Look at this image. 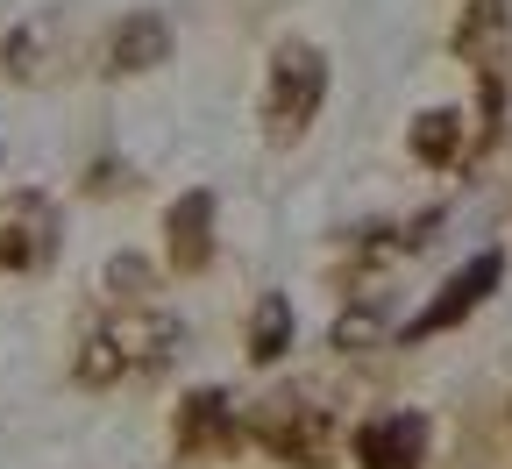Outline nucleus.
<instances>
[{
	"label": "nucleus",
	"instance_id": "obj_1",
	"mask_svg": "<svg viewBox=\"0 0 512 469\" xmlns=\"http://www.w3.org/2000/svg\"><path fill=\"white\" fill-rule=\"evenodd\" d=\"M171 349H178V320H164V313H121V320H107V327L86 334V349H79L72 377H79V384L150 377Z\"/></svg>",
	"mask_w": 512,
	"mask_h": 469
},
{
	"label": "nucleus",
	"instance_id": "obj_2",
	"mask_svg": "<svg viewBox=\"0 0 512 469\" xmlns=\"http://www.w3.org/2000/svg\"><path fill=\"white\" fill-rule=\"evenodd\" d=\"M320 100H328V57H320L313 43H278L271 86H264V136L278 150L299 143L313 128V114H320Z\"/></svg>",
	"mask_w": 512,
	"mask_h": 469
},
{
	"label": "nucleus",
	"instance_id": "obj_3",
	"mask_svg": "<svg viewBox=\"0 0 512 469\" xmlns=\"http://www.w3.org/2000/svg\"><path fill=\"white\" fill-rule=\"evenodd\" d=\"M242 441H256L278 462L320 469L328 448H335V420H328V406H313V398H264V406L242 420Z\"/></svg>",
	"mask_w": 512,
	"mask_h": 469
},
{
	"label": "nucleus",
	"instance_id": "obj_4",
	"mask_svg": "<svg viewBox=\"0 0 512 469\" xmlns=\"http://www.w3.org/2000/svg\"><path fill=\"white\" fill-rule=\"evenodd\" d=\"M498 278H505V256H498V249H477V256L463 263V271H456V278H448V285H441V292H434V299L406 320V342H427V334L463 327V320H470V313L498 292Z\"/></svg>",
	"mask_w": 512,
	"mask_h": 469
},
{
	"label": "nucleus",
	"instance_id": "obj_5",
	"mask_svg": "<svg viewBox=\"0 0 512 469\" xmlns=\"http://www.w3.org/2000/svg\"><path fill=\"white\" fill-rule=\"evenodd\" d=\"M57 256V207L43 192H15L0 207V271L8 278H29Z\"/></svg>",
	"mask_w": 512,
	"mask_h": 469
},
{
	"label": "nucleus",
	"instance_id": "obj_6",
	"mask_svg": "<svg viewBox=\"0 0 512 469\" xmlns=\"http://www.w3.org/2000/svg\"><path fill=\"white\" fill-rule=\"evenodd\" d=\"M171 448L178 455H235L242 448V420H235V398L228 391H192L178 420H171Z\"/></svg>",
	"mask_w": 512,
	"mask_h": 469
},
{
	"label": "nucleus",
	"instance_id": "obj_7",
	"mask_svg": "<svg viewBox=\"0 0 512 469\" xmlns=\"http://www.w3.org/2000/svg\"><path fill=\"white\" fill-rule=\"evenodd\" d=\"M171 57V22L157 8H136V15H121L100 43V72L107 79H136V72H157V64Z\"/></svg>",
	"mask_w": 512,
	"mask_h": 469
},
{
	"label": "nucleus",
	"instance_id": "obj_8",
	"mask_svg": "<svg viewBox=\"0 0 512 469\" xmlns=\"http://www.w3.org/2000/svg\"><path fill=\"white\" fill-rule=\"evenodd\" d=\"M356 469H427V420L377 413L356 427Z\"/></svg>",
	"mask_w": 512,
	"mask_h": 469
},
{
	"label": "nucleus",
	"instance_id": "obj_9",
	"mask_svg": "<svg viewBox=\"0 0 512 469\" xmlns=\"http://www.w3.org/2000/svg\"><path fill=\"white\" fill-rule=\"evenodd\" d=\"M164 256L178 278H200L214 263V192H185L164 214Z\"/></svg>",
	"mask_w": 512,
	"mask_h": 469
},
{
	"label": "nucleus",
	"instance_id": "obj_10",
	"mask_svg": "<svg viewBox=\"0 0 512 469\" xmlns=\"http://www.w3.org/2000/svg\"><path fill=\"white\" fill-rule=\"evenodd\" d=\"M50 43H57V15L22 22L8 43H0V72H8V79H22V86H36V79L50 72Z\"/></svg>",
	"mask_w": 512,
	"mask_h": 469
},
{
	"label": "nucleus",
	"instance_id": "obj_11",
	"mask_svg": "<svg viewBox=\"0 0 512 469\" xmlns=\"http://www.w3.org/2000/svg\"><path fill=\"white\" fill-rule=\"evenodd\" d=\"M505 29H512L505 0H470L463 22H456V50H463V57H477L484 72H498V43H505Z\"/></svg>",
	"mask_w": 512,
	"mask_h": 469
},
{
	"label": "nucleus",
	"instance_id": "obj_12",
	"mask_svg": "<svg viewBox=\"0 0 512 469\" xmlns=\"http://www.w3.org/2000/svg\"><path fill=\"white\" fill-rule=\"evenodd\" d=\"M406 143L420 164H463V107H427Z\"/></svg>",
	"mask_w": 512,
	"mask_h": 469
},
{
	"label": "nucleus",
	"instance_id": "obj_13",
	"mask_svg": "<svg viewBox=\"0 0 512 469\" xmlns=\"http://www.w3.org/2000/svg\"><path fill=\"white\" fill-rule=\"evenodd\" d=\"M292 349V299L285 292H264V299H256V313H249V363H278Z\"/></svg>",
	"mask_w": 512,
	"mask_h": 469
},
{
	"label": "nucleus",
	"instance_id": "obj_14",
	"mask_svg": "<svg viewBox=\"0 0 512 469\" xmlns=\"http://www.w3.org/2000/svg\"><path fill=\"white\" fill-rule=\"evenodd\" d=\"M377 334H384V313H377V306H356V313L335 320V349H342V356H349V349H370Z\"/></svg>",
	"mask_w": 512,
	"mask_h": 469
},
{
	"label": "nucleus",
	"instance_id": "obj_15",
	"mask_svg": "<svg viewBox=\"0 0 512 469\" xmlns=\"http://www.w3.org/2000/svg\"><path fill=\"white\" fill-rule=\"evenodd\" d=\"M107 292H114V299H143V292H150V263H143V256H114V263H107Z\"/></svg>",
	"mask_w": 512,
	"mask_h": 469
}]
</instances>
